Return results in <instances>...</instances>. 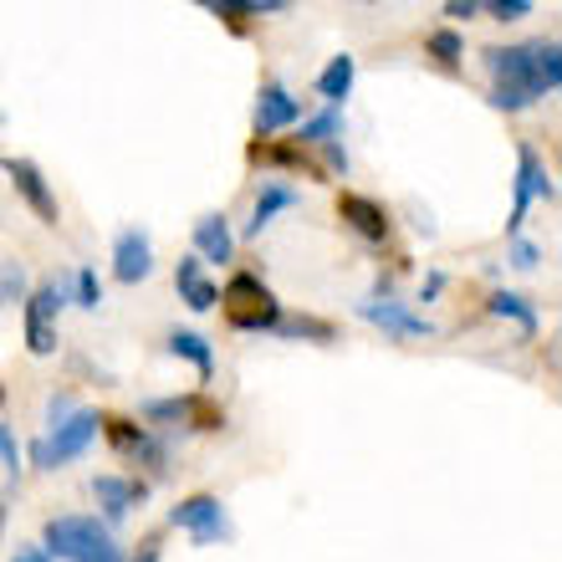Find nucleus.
<instances>
[{
    "label": "nucleus",
    "mask_w": 562,
    "mask_h": 562,
    "mask_svg": "<svg viewBox=\"0 0 562 562\" xmlns=\"http://www.w3.org/2000/svg\"><path fill=\"white\" fill-rule=\"evenodd\" d=\"M486 57V72H491V88H517L527 92L532 103L552 98L562 88V46L552 36L542 42H517V46H491L481 52Z\"/></svg>",
    "instance_id": "obj_1"
},
{
    "label": "nucleus",
    "mask_w": 562,
    "mask_h": 562,
    "mask_svg": "<svg viewBox=\"0 0 562 562\" xmlns=\"http://www.w3.org/2000/svg\"><path fill=\"white\" fill-rule=\"evenodd\" d=\"M98 435H103V415L77 404L61 425H52L46 435H36V440H31L26 456H31V465H36V471H61V465H72V460L88 456Z\"/></svg>",
    "instance_id": "obj_2"
},
{
    "label": "nucleus",
    "mask_w": 562,
    "mask_h": 562,
    "mask_svg": "<svg viewBox=\"0 0 562 562\" xmlns=\"http://www.w3.org/2000/svg\"><path fill=\"white\" fill-rule=\"evenodd\" d=\"M221 312L236 333H271V327L281 323L277 292H271L261 277H251V271H236V277L221 286Z\"/></svg>",
    "instance_id": "obj_3"
},
{
    "label": "nucleus",
    "mask_w": 562,
    "mask_h": 562,
    "mask_svg": "<svg viewBox=\"0 0 562 562\" xmlns=\"http://www.w3.org/2000/svg\"><path fill=\"white\" fill-rule=\"evenodd\" d=\"M26 353L31 358H52L57 353V317L67 307V281L52 277L42 286H31L26 292Z\"/></svg>",
    "instance_id": "obj_4"
},
{
    "label": "nucleus",
    "mask_w": 562,
    "mask_h": 562,
    "mask_svg": "<svg viewBox=\"0 0 562 562\" xmlns=\"http://www.w3.org/2000/svg\"><path fill=\"white\" fill-rule=\"evenodd\" d=\"M103 542H113V537H108V527L98 517H52L42 532V548L52 562L57 558L61 562H88Z\"/></svg>",
    "instance_id": "obj_5"
},
{
    "label": "nucleus",
    "mask_w": 562,
    "mask_h": 562,
    "mask_svg": "<svg viewBox=\"0 0 562 562\" xmlns=\"http://www.w3.org/2000/svg\"><path fill=\"white\" fill-rule=\"evenodd\" d=\"M532 200H558V184H552L548 164H542V154H537L532 144L517 148V179H512V221H506V236L517 240L521 236V221H527V210H532Z\"/></svg>",
    "instance_id": "obj_6"
},
{
    "label": "nucleus",
    "mask_w": 562,
    "mask_h": 562,
    "mask_svg": "<svg viewBox=\"0 0 562 562\" xmlns=\"http://www.w3.org/2000/svg\"><path fill=\"white\" fill-rule=\"evenodd\" d=\"M169 527L190 532L194 548H215V542H225V537H231L225 502H221V496H210V491H200V496H184V502L169 512Z\"/></svg>",
    "instance_id": "obj_7"
},
{
    "label": "nucleus",
    "mask_w": 562,
    "mask_h": 562,
    "mask_svg": "<svg viewBox=\"0 0 562 562\" xmlns=\"http://www.w3.org/2000/svg\"><path fill=\"white\" fill-rule=\"evenodd\" d=\"M0 175L11 179V190L21 194V205L36 215L42 225H57L61 210H57V194H52V184H46V175L36 169L31 159H0Z\"/></svg>",
    "instance_id": "obj_8"
},
{
    "label": "nucleus",
    "mask_w": 562,
    "mask_h": 562,
    "mask_svg": "<svg viewBox=\"0 0 562 562\" xmlns=\"http://www.w3.org/2000/svg\"><path fill=\"white\" fill-rule=\"evenodd\" d=\"M358 317L373 327H384L389 338H435V323H429V317H419V312L404 307V302H389V296L358 302Z\"/></svg>",
    "instance_id": "obj_9"
},
{
    "label": "nucleus",
    "mask_w": 562,
    "mask_h": 562,
    "mask_svg": "<svg viewBox=\"0 0 562 562\" xmlns=\"http://www.w3.org/2000/svg\"><path fill=\"white\" fill-rule=\"evenodd\" d=\"M338 215H342V225H348L358 240H369V246L389 240V231H394L389 210L379 205V200H369V194H353V190L338 194Z\"/></svg>",
    "instance_id": "obj_10"
},
{
    "label": "nucleus",
    "mask_w": 562,
    "mask_h": 562,
    "mask_svg": "<svg viewBox=\"0 0 562 562\" xmlns=\"http://www.w3.org/2000/svg\"><path fill=\"white\" fill-rule=\"evenodd\" d=\"M251 123H256V138L281 134V128L302 123V103H296V98L281 88V82H261V92H256V108H251Z\"/></svg>",
    "instance_id": "obj_11"
},
{
    "label": "nucleus",
    "mask_w": 562,
    "mask_h": 562,
    "mask_svg": "<svg viewBox=\"0 0 562 562\" xmlns=\"http://www.w3.org/2000/svg\"><path fill=\"white\" fill-rule=\"evenodd\" d=\"M113 277L123 281V286H138V281L154 277V240H148V231H119V240H113Z\"/></svg>",
    "instance_id": "obj_12"
},
{
    "label": "nucleus",
    "mask_w": 562,
    "mask_h": 562,
    "mask_svg": "<svg viewBox=\"0 0 562 562\" xmlns=\"http://www.w3.org/2000/svg\"><path fill=\"white\" fill-rule=\"evenodd\" d=\"M148 496L144 481H123V475H92V502L103 506V517L119 527L128 512H134L138 502Z\"/></svg>",
    "instance_id": "obj_13"
},
{
    "label": "nucleus",
    "mask_w": 562,
    "mask_h": 562,
    "mask_svg": "<svg viewBox=\"0 0 562 562\" xmlns=\"http://www.w3.org/2000/svg\"><path fill=\"white\" fill-rule=\"evenodd\" d=\"M194 256H200V267H205V261L225 267V261L236 256V231H231L225 215H200V221H194Z\"/></svg>",
    "instance_id": "obj_14"
},
{
    "label": "nucleus",
    "mask_w": 562,
    "mask_h": 562,
    "mask_svg": "<svg viewBox=\"0 0 562 562\" xmlns=\"http://www.w3.org/2000/svg\"><path fill=\"white\" fill-rule=\"evenodd\" d=\"M175 286H179V296L190 302V312H215L221 307V286L200 271V256H179V267H175Z\"/></svg>",
    "instance_id": "obj_15"
},
{
    "label": "nucleus",
    "mask_w": 562,
    "mask_h": 562,
    "mask_svg": "<svg viewBox=\"0 0 562 562\" xmlns=\"http://www.w3.org/2000/svg\"><path fill=\"white\" fill-rule=\"evenodd\" d=\"M296 200H302V194H296L292 184H281V179H267V184H261V194H256V205H251V221L240 225V236L256 240L271 221H277L281 210H296Z\"/></svg>",
    "instance_id": "obj_16"
},
{
    "label": "nucleus",
    "mask_w": 562,
    "mask_h": 562,
    "mask_svg": "<svg viewBox=\"0 0 562 562\" xmlns=\"http://www.w3.org/2000/svg\"><path fill=\"white\" fill-rule=\"evenodd\" d=\"M353 82H358V57L338 52V57L317 72V98H323L327 108H342V103H348V92H353Z\"/></svg>",
    "instance_id": "obj_17"
},
{
    "label": "nucleus",
    "mask_w": 562,
    "mask_h": 562,
    "mask_svg": "<svg viewBox=\"0 0 562 562\" xmlns=\"http://www.w3.org/2000/svg\"><path fill=\"white\" fill-rule=\"evenodd\" d=\"M164 348H169L175 358H184V363H194V369H200V384L215 379V348H210V338L190 333V327H175V333L164 338Z\"/></svg>",
    "instance_id": "obj_18"
},
{
    "label": "nucleus",
    "mask_w": 562,
    "mask_h": 562,
    "mask_svg": "<svg viewBox=\"0 0 562 562\" xmlns=\"http://www.w3.org/2000/svg\"><path fill=\"white\" fill-rule=\"evenodd\" d=\"M277 338H286V342H338V327L327 323V317H312V312H281V323L271 327Z\"/></svg>",
    "instance_id": "obj_19"
},
{
    "label": "nucleus",
    "mask_w": 562,
    "mask_h": 562,
    "mask_svg": "<svg viewBox=\"0 0 562 562\" xmlns=\"http://www.w3.org/2000/svg\"><path fill=\"white\" fill-rule=\"evenodd\" d=\"M486 312H491V317H502V323H517V333H521L527 342L537 338V307H532V302H527L521 292H491Z\"/></svg>",
    "instance_id": "obj_20"
},
{
    "label": "nucleus",
    "mask_w": 562,
    "mask_h": 562,
    "mask_svg": "<svg viewBox=\"0 0 562 562\" xmlns=\"http://www.w3.org/2000/svg\"><path fill=\"white\" fill-rule=\"evenodd\" d=\"M342 138V108H323V113H312V119H302V128H296V148L307 144H338Z\"/></svg>",
    "instance_id": "obj_21"
},
{
    "label": "nucleus",
    "mask_w": 562,
    "mask_h": 562,
    "mask_svg": "<svg viewBox=\"0 0 562 562\" xmlns=\"http://www.w3.org/2000/svg\"><path fill=\"white\" fill-rule=\"evenodd\" d=\"M251 159H256V164L267 159V164H281V169H302V175L323 179V169H317V164H312L296 144H292V148H277V144H261V138H256V144H251Z\"/></svg>",
    "instance_id": "obj_22"
},
{
    "label": "nucleus",
    "mask_w": 562,
    "mask_h": 562,
    "mask_svg": "<svg viewBox=\"0 0 562 562\" xmlns=\"http://www.w3.org/2000/svg\"><path fill=\"white\" fill-rule=\"evenodd\" d=\"M425 52H429L435 61H440L445 72H456L460 57H465V42H460V31L440 26V31H429V36H425Z\"/></svg>",
    "instance_id": "obj_23"
},
{
    "label": "nucleus",
    "mask_w": 562,
    "mask_h": 562,
    "mask_svg": "<svg viewBox=\"0 0 562 562\" xmlns=\"http://www.w3.org/2000/svg\"><path fill=\"white\" fill-rule=\"evenodd\" d=\"M184 409H190V394H179V400H144V404H138V415H144V429H148V425H159V429L184 425Z\"/></svg>",
    "instance_id": "obj_24"
},
{
    "label": "nucleus",
    "mask_w": 562,
    "mask_h": 562,
    "mask_svg": "<svg viewBox=\"0 0 562 562\" xmlns=\"http://www.w3.org/2000/svg\"><path fill=\"white\" fill-rule=\"evenodd\" d=\"M72 302L82 312H98V307H103V277H98L92 267H77L72 271Z\"/></svg>",
    "instance_id": "obj_25"
},
{
    "label": "nucleus",
    "mask_w": 562,
    "mask_h": 562,
    "mask_svg": "<svg viewBox=\"0 0 562 562\" xmlns=\"http://www.w3.org/2000/svg\"><path fill=\"white\" fill-rule=\"evenodd\" d=\"M31 292V277L21 261H0V307H15V302H26Z\"/></svg>",
    "instance_id": "obj_26"
},
{
    "label": "nucleus",
    "mask_w": 562,
    "mask_h": 562,
    "mask_svg": "<svg viewBox=\"0 0 562 562\" xmlns=\"http://www.w3.org/2000/svg\"><path fill=\"white\" fill-rule=\"evenodd\" d=\"M103 435H108L113 445H119L123 456H134L138 445H144L148 429H144V425H134V419H123V415H103Z\"/></svg>",
    "instance_id": "obj_27"
},
{
    "label": "nucleus",
    "mask_w": 562,
    "mask_h": 562,
    "mask_svg": "<svg viewBox=\"0 0 562 562\" xmlns=\"http://www.w3.org/2000/svg\"><path fill=\"white\" fill-rule=\"evenodd\" d=\"M184 425L190 429H221L225 425V409L210 394H190V409H184Z\"/></svg>",
    "instance_id": "obj_28"
},
{
    "label": "nucleus",
    "mask_w": 562,
    "mask_h": 562,
    "mask_svg": "<svg viewBox=\"0 0 562 562\" xmlns=\"http://www.w3.org/2000/svg\"><path fill=\"white\" fill-rule=\"evenodd\" d=\"M481 11H486L491 21H521V15H532V0H491Z\"/></svg>",
    "instance_id": "obj_29"
},
{
    "label": "nucleus",
    "mask_w": 562,
    "mask_h": 562,
    "mask_svg": "<svg viewBox=\"0 0 562 562\" xmlns=\"http://www.w3.org/2000/svg\"><path fill=\"white\" fill-rule=\"evenodd\" d=\"M537 261H542V246H537V240H527V236L512 240V267H517V271H537Z\"/></svg>",
    "instance_id": "obj_30"
},
{
    "label": "nucleus",
    "mask_w": 562,
    "mask_h": 562,
    "mask_svg": "<svg viewBox=\"0 0 562 562\" xmlns=\"http://www.w3.org/2000/svg\"><path fill=\"white\" fill-rule=\"evenodd\" d=\"M0 460H5V471H11V481L21 475V445H15V435L5 425H0Z\"/></svg>",
    "instance_id": "obj_31"
},
{
    "label": "nucleus",
    "mask_w": 562,
    "mask_h": 562,
    "mask_svg": "<svg viewBox=\"0 0 562 562\" xmlns=\"http://www.w3.org/2000/svg\"><path fill=\"white\" fill-rule=\"evenodd\" d=\"M77 404H72V394H52V400H46V429L52 425H61V419L72 415Z\"/></svg>",
    "instance_id": "obj_32"
},
{
    "label": "nucleus",
    "mask_w": 562,
    "mask_h": 562,
    "mask_svg": "<svg viewBox=\"0 0 562 562\" xmlns=\"http://www.w3.org/2000/svg\"><path fill=\"white\" fill-rule=\"evenodd\" d=\"M445 15H450V21H471V15H481V0H450Z\"/></svg>",
    "instance_id": "obj_33"
},
{
    "label": "nucleus",
    "mask_w": 562,
    "mask_h": 562,
    "mask_svg": "<svg viewBox=\"0 0 562 562\" xmlns=\"http://www.w3.org/2000/svg\"><path fill=\"white\" fill-rule=\"evenodd\" d=\"M323 154H327V164H333L338 175H348V148H342V144H323Z\"/></svg>",
    "instance_id": "obj_34"
},
{
    "label": "nucleus",
    "mask_w": 562,
    "mask_h": 562,
    "mask_svg": "<svg viewBox=\"0 0 562 562\" xmlns=\"http://www.w3.org/2000/svg\"><path fill=\"white\" fill-rule=\"evenodd\" d=\"M440 292H445V271H429V277H425V292H419V302H435Z\"/></svg>",
    "instance_id": "obj_35"
},
{
    "label": "nucleus",
    "mask_w": 562,
    "mask_h": 562,
    "mask_svg": "<svg viewBox=\"0 0 562 562\" xmlns=\"http://www.w3.org/2000/svg\"><path fill=\"white\" fill-rule=\"evenodd\" d=\"M88 562H128V558H123V548H119V542H103V548L92 552Z\"/></svg>",
    "instance_id": "obj_36"
},
{
    "label": "nucleus",
    "mask_w": 562,
    "mask_h": 562,
    "mask_svg": "<svg viewBox=\"0 0 562 562\" xmlns=\"http://www.w3.org/2000/svg\"><path fill=\"white\" fill-rule=\"evenodd\" d=\"M11 562H52V558H46V548H42V542H31V548H21Z\"/></svg>",
    "instance_id": "obj_37"
},
{
    "label": "nucleus",
    "mask_w": 562,
    "mask_h": 562,
    "mask_svg": "<svg viewBox=\"0 0 562 562\" xmlns=\"http://www.w3.org/2000/svg\"><path fill=\"white\" fill-rule=\"evenodd\" d=\"M159 558H164V552H159V537H148L144 548H138V558H134V562H159Z\"/></svg>",
    "instance_id": "obj_38"
},
{
    "label": "nucleus",
    "mask_w": 562,
    "mask_h": 562,
    "mask_svg": "<svg viewBox=\"0 0 562 562\" xmlns=\"http://www.w3.org/2000/svg\"><path fill=\"white\" fill-rule=\"evenodd\" d=\"M0 537H5V502H0Z\"/></svg>",
    "instance_id": "obj_39"
},
{
    "label": "nucleus",
    "mask_w": 562,
    "mask_h": 562,
    "mask_svg": "<svg viewBox=\"0 0 562 562\" xmlns=\"http://www.w3.org/2000/svg\"><path fill=\"white\" fill-rule=\"evenodd\" d=\"M0 400H5V394H0Z\"/></svg>",
    "instance_id": "obj_40"
}]
</instances>
